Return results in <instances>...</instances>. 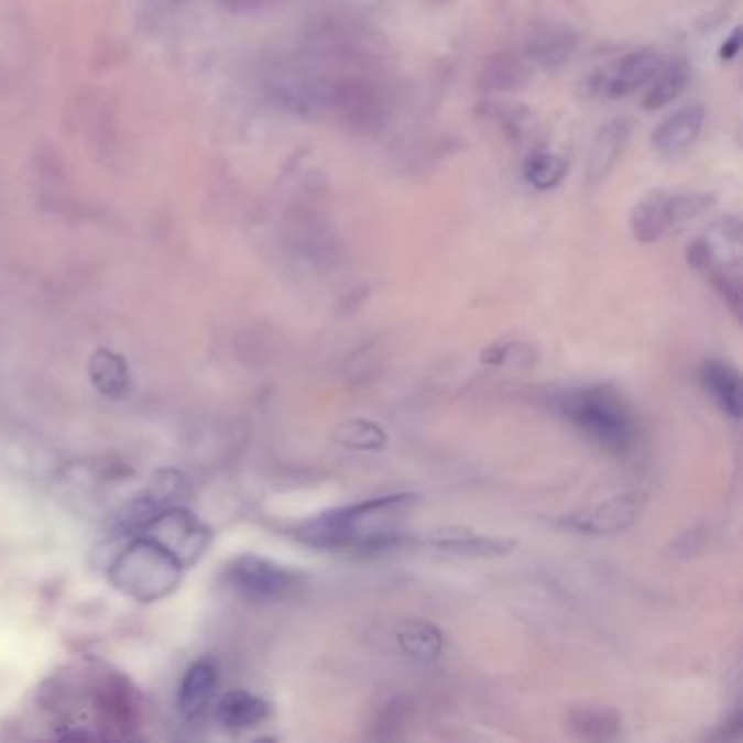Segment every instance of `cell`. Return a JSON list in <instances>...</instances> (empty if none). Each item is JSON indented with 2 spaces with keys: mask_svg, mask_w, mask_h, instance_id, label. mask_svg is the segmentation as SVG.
I'll return each instance as SVG.
<instances>
[{
  "mask_svg": "<svg viewBox=\"0 0 743 743\" xmlns=\"http://www.w3.org/2000/svg\"><path fill=\"white\" fill-rule=\"evenodd\" d=\"M742 48V29H735L731 37H726L722 46V59H735Z\"/></svg>",
  "mask_w": 743,
  "mask_h": 743,
  "instance_id": "26",
  "label": "cell"
},
{
  "mask_svg": "<svg viewBox=\"0 0 743 743\" xmlns=\"http://www.w3.org/2000/svg\"><path fill=\"white\" fill-rule=\"evenodd\" d=\"M218 667L212 658L195 663L179 687V709L188 720H201L210 713V707L218 689Z\"/></svg>",
  "mask_w": 743,
  "mask_h": 743,
  "instance_id": "12",
  "label": "cell"
},
{
  "mask_svg": "<svg viewBox=\"0 0 743 743\" xmlns=\"http://www.w3.org/2000/svg\"><path fill=\"white\" fill-rule=\"evenodd\" d=\"M395 641L400 649L415 663L429 665L440 658L445 638L442 633L425 620H404L395 629Z\"/></svg>",
  "mask_w": 743,
  "mask_h": 743,
  "instance_id": "18",
  "label": "cell"
},
{
  "mask_svg": "<svg viewBox=\"0 0 743 743\" xmlns=\"http://www.w3.org/2000/svg\"><path fill=\"white\" fill-rule=\"evenodd\" d=\"M338 440L351 449H382L386 434L380 425L367 419H351L338 427Z\"/></svg>",
  "mask_w": 743,
  "mask_h": 743,
  "instance_id": "24",
  "label": "cell"
},
{
  "mask_svg": "<svg viewBox=\"0 0 743 743\" xmlns=\"http://www.w3.org/2000/svg\"><path fill=\"white\" fill-rule=\"evenodd\" d=\"M164 4H168V7H175V4H182L184 0H162Z\"/></svg>",
  "mask_w": 743,
  "mask_h": 743,
  "instance_id": "27",
  "label": "cell"
},
{
  "mask_svg": "<svg viewBox=\"0 0 743 743\" xmlns=\"http://www.w3.org/2000/svg\"><path fill=\"white\" fill-rule=\"evenodd\" d=\"M184 565L151 536L131 540L109 567V578L118 591L140 602L168 596L182 580Z\"/></svg>",
  "mask_w": 743,
  "mask_h": 743,
  "instance_id": "3",
  "label": "cell"
},
{
  "mask_svg": "<svg viewBox=\"0 0 743 743\" xmlns=\"http://www.w3.org/2000/svg\"><path fill=\"white\" fill-rule=\"evenodd\" d=\"M331 84L320 75L319 68L308 64H288L275 70L273 92L282 106L310 118L329 106Z\"/></svg>",
  "mask_w": 743,
  "mask_h": 743,
  "instance_id": "6",
  "label": "cell"
},
{
  "mask_svg": "<svg viewBox=\"0 0 743 743\" xmlns=\"http://www.w3.org/2000/svg\"><path fill=\"white\" fill-rule=\"evenodd\" d=\"M663 66L660 55L652 48H641L618 62L611 70L600 75V90L609 97H629L643 88Z\"/></svg>",
  "mask_w": 743,
  "mask_h": 743,
  "instance_id": "10",
  "label": "cell"
},
{
  "mask_svg": "<svg viewBox=\"0 0 743 743\" xmlns=\"http://www.w3.org/2000/svg\"><path fill=\"white\" fill-rule=\"evenodd\" d=\"M417 502L413 493H395L356 502L327 511L295 528V536L317 549H353V551H389L411 545L413 538L400 531L373 526L380 517L402 513Z\"/></svg>",
  "mask_w": 743,
  "mask_h": 743,
  "instance_id": "1",
  "label": "cell"
},
{
  "mask_svg": "<svg viewBox=\"0 0 743 743\" xmlns=\"http://www.w3.org/2000/svg\"><path fill=\"white\" fill-rule=\"evenodd\" d=\"M558 415L613 456H626L637 442V422L626 400L609 386H580L556 400Z\"/></svg>",
  "mask_w": 743,
  "mask_h": 743,
  "instance_id": "2",
  "label": "cell"
},
{
  "mask_svg": "<svg viewBox=\"0 0 743 743\" xmlns=\"http://www.w3.org/2000/svg\"><path fill=\"white\" fill-rule=\"evenodd\" d=\"M691 77V70L687 62L674 59L669 64H663L658 73L652 77V86L647 95L643 97V107L645 109H660V107L674 103L687 88Z\"/></svg>",
  "mask_w": 743,
  "mask_h": 743,
  "instance_id": "21",
  "label": "cell"
},
{
  "mask_svg": "<svg viewBox=\"0 0 743 743\" xmlns=\"http://www.w3.org/2000/svg\"><path fill=\"white\" fill-rule=\"evenodd\" d=\"M417 543H422L429 549L445 551V554L476 556V558H498V556L511 554L515 547V540L495 538V536H487V534H478V532L465 531V528H440V531L427 532Z\"/></svg>",
  "mask_w": 743,
  "mask_h": 743,
  "instance_id": "9",
  "label": "cell"
},
{
  "mask_svg": "<svg viewBox=\"0 0 743 743\" xmlns=\"http://www.w3.org/2000/svg\"><path fill=\"white\" fill-rule=\"evenodd\" d=\"M275 0H220V4L238 15H253L266 11Z\"/></svg>",
  "mask_w": 743,
  "mask_h": 743,
  "instance_id": "25",
  "label": "cell"
},
{
  "mask_svg": "<svg viewBox=\"0 0 743 743\" xmlns=\"http://www.w3.org/2000/svg\"><path fill=\"white\" fill-rule=\"evenodd\" d=\"M671 227H676V222L671 210V195L667 193L647 195L631 216L633 236L645 244L660 240Z\"/></svg>",
  "mask_w": 743,
  "mask_h": 743,
  "instance_id": "17",
  "label": "cell"
},
{
  "mask_svg": "<svg viewBox=\"0 0 743 743\" xmlns=\"http://www.w3.org/2000/svg\"><path fill=\"white\" fill-rule=\"evenodd\" d=\"M567 173L565 157L556 153H536L524 166V175L534 188L538 190H551L556 188Z\"/></svg>",
  "mask_w": 743,
  "mask_h": 743,
  "instance_id": "23",
  "label": "cell"
},
{
  "mask_svg": "<svg viewBox=\"0 0 743 743\" xmlns=\"http://www.w3.org/2000/svg\"><path fill=\"white\" fill-rule=\"evenodd\" d=\"M700 382L722 413L733 419L742 417V378L735 367L722 360H707L700 367Z\"/></svg>",
  "mask_w": 743,
  "mask_h": 743,
  "instance_id": "14",
  "label": "cell"
},
{
  "mask_svg": "<svg viewBox=\"0 0 743 743\" xmlns=\"http://www.w3.org/2000/svg\"><path fill=\"white\" fill-rule=\"evenodd\" d=\"M271 707L262 698L236 689L225 693L216 704V718L227 731H247L269 720Z\"/></svg>",
  "mask_w": 743,
  "mask_h": 743,
  "instance_id": "16",
  "label": "cell"
},
{
  "mask_svg": "<svg viewBox=\"0 0 743 743\" xmlns=\"http://www.w3.org/2000/svg\"><path fill=\"white\" fill-rule=\"evenodd\" d=\"M629 138H631V122L626 118H613L598 131L587 164V177L591 184H600L609 177Z\"/></svg>",
  "mask_w": 743,
  "mask_h": 743,
  "instance_id": "13",
  "label": "cell"
},
{
  "mask_svg": "<svg viewBox=\"0 0 743 743\" xmlns=\"http://www.w3.org/2000/svg\"><path fill=\"white\" fill-rule=\"evenodd\" d=\"M90 375H92V382L97 384V389L109 397L124 395L127 389H129L127 364L122 362L120 356H116L111 351H99L92 358Z\"/></svg>",
  "mask_w": 743,
  "mask_h": 743,
  "instance_id": "22",
  "label": "cell"
},
{
  "mask_svg": "<svg viewBox=\"0 0 743 743\" xmlns=\"http://www.w3.org/2000/svg\"><path fill=\"white\" fill-rule=\"evenodd\" d=\"M146 536L164 545L186 567L197 560L210 543V531L190 513L164 511L142 526Z\"/></svg>",
  "mask_w": 743,
  "mask_h": 743,
  "instance_id": "7",
  "label": "cell"
},
{
  "mask_svg": "<svg viewBox=\"0 0 743 743\" xmlns=\"http://www.w3.org/2000/svg\"><path fill=\"white\" fill-rule=\"evenodd\" d=\"M229 584L251 600L280 602L295 598L304 589V576L275 560L244 554L227 567Z\"/></svg>",
  "mask_w": 743,
  "mask_h": 743,
  "instance_id": "4",
  "label": "cell"
},
{
  "mask_svg": "<svg viewBox=\"0 0 743 743\" xmlns=\"http://www.w3.org/2000/svg\"><path fill=\"white\" fill-rule=\"evenodd\" d=\"M704 124V107L700 103L680 107L667 116L652 133V146L660 155H678L687 151L700 135Z\"/></svg>",
  "mask_w": 743,
  "mask_h": 743,
  "instance_id": "11",
  "label": "cell"
},
{
  "mask_svg": "<svg viewBox=\"0 0 743 743\" xmlns=\"http://www.w3.org/2000/svg\"><path fill=\"white\" fill-rule=\"evenodd\" d=\"M569 729L589 742H607L618 737L622 729V715L611 707H573L569 711Z\"/></svg>",
  "mask_w": 743,
  "mask_h": 743,
  "instance_id": "20",
  "label": "cell"
},
{
  "mask_svg": "<svg viewBox=\"0 0 743 743\" xmlns=\"http://www.w3.org/2000/svg\"><path fill=\"white\" fill-rule=\"evenodd\" d=\"M531 81V66L515 53H498L482 66L480 86L489 92L520 90Z\"/></svg>",
  "mask_w": 743,
  "mask_h": 743,
  "instance_id": "19",
  "label": "cell"
},
{
  "mask_svg": "<svg viewBox=\"0 0 743 743\" xmlns=\"http://www.w3.org/2000/svg\"><path fill=\"white\" fill-rule=\"evenodd\" d=\"M641 509H643L641 493H624L598 506L571 513L562 517L558 524L567 531L580 532V534H593V536L618 534V532L629 531L637 522Z\"/></svg>",
  "mask_w": 743,
  "mask_h": 743,
  "instance_id": "8",
  "label": "cell"
},
{
  "mask_svg": "<svg viewBox=\"0 0 743 743\" xmlns=\"http://www.w3.org/2000/svg\"><path fill=\"white\" fill-rule=\"evenodd\" d=\"M329 106L338 118L358 133H375L389 120V101L380 86L362 77H349L331 84Z\"/></svg>",
  "mask_w": 743,
  "mask_h": 743,
  "instance_id": "5",
  "label": "cell"
},
{
  "mask_svg": "<svg viewBox=\"0 0 743 743\" xmlns=\"http://www.w3.org/2000/svg\"><path fill=\"white\" fill-rule=\"evenodd\" d=\"M578 37L565 26H543L538 29L526 46L528 59L543 70L562 68L576 53Z\"/></svg>",
  "mask_w": 743,
  "mask_h": 743,
  "instance_id": "15",
  "label": "cell"
}]
</instances>
